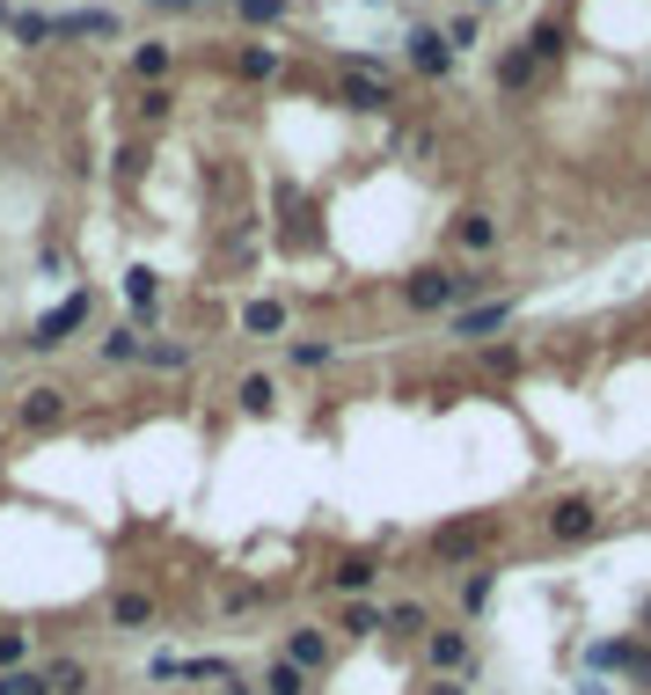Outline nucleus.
<instances>
[{
	"label": "nucleus",
	"instance_id": "nucleus-26",
	"mask_svg": "<svg viewBox=\"0 0 651 695\" xmlns=\"http://www.w3.org/2000/svg\"><path fill=\"white\" fill-rule=\"evenodd\" d=\"M140 359L154 366V374H183V366H191V351H183V345H147Z\"/></svg>",
	"mask_w": 651,
	"mask_h": 695
},
{
	"label": "nucleus",
	"instance_id": "nucleus-22",
	"mask_svg": "<svg viewBox=\"0 0 651 695\" xmlns=\"http://www.w3.org/2000/svg\"><path fill=\"white\" fill-rule=\"evenodd\" d=\"M440 37H447V52H475V44H483V22H475V16H454Z\"/></svg>",
	"mask_w": 651,
	"mask_h": 695
},
{
	"label": "nucleus",
	"instance_id": "nucleus-31",
	"mask_svg": "<svg viewBox=\"0 0 651 695\" xmlns=\"http://www.w3.org/2000/svg\"><path fill=\"white\" fill-rule=\"evenodd\" d=\"M8 30H16L22 44H44V37H52V16H8Z\"/></svg>",
	"mask_w": 651,
	"mask_h": 695
},
{
	"label": "nucleus",
	"instance_id": "nucleus-28",
	"mask_svg": "<svg viewBox=\"0 0 651 695\" xmlns=\"http://www.w3.org/2000/svg\"><path fill=\"white\" fill-rule=\"evenodd\" d=\"M300 688H308V674H300V666H271V674H264V695H300Z\"/></svg>",
	"mask_w": 651,
	"mask_h": 695
},
{
	"label": "nucleus",
	"instance_id": "nucleus-8",
	"mask_svg": "<svg viewBox=\"0 0 651 695\" xmlns=\"http://www.w3.org/2000/svg\"><path fill=\"white\" fill-rule=\"evenodd\" d=\"M403 44H410V67H418V73H447V67H454V52H447L440 30H410Z\"/></svg>",
	"mask_w": 651,
	"mask_h": 695
},
{
	"label": "nucleus",
	"instance_id": "nucleus-6",
	"mask_svg": "<svg viewBox=\"0 0 651 695\" xmlns=\"http://www.w3.org/2000/svg\"><path fill=\"white\" fill-rule=\"evenodd\" d=\"M512 322V300H483V308H454V337H491V330H505Z\"/></svg>",
	"mask_w": 651,
	"mask_h": 695
},
{
	"label": "nucleus",
	"instance_id": "nucleus-32",
	"mask_svg": "<svg viewBox=\"0 0 651 695\" xmlns=\"http://www.w3.org/2000/svg\"><path fill=\"white\" fill-rule=\"evenodd\" d=\"M388 629H403V637H418V629H432V623H424V608H418V600H403V608H388Z\"/></svg>",
	"mask_w": 651,
	"mask_h": 695
},
{
	"label": "nucleus",
	"instance_id": "nucleus-37",
	"mask_svg": "<svg viewBox=\"0 0 651 695\" xmlns=\"http://www.w3.org/2000/svg\"><path fill=\"white\" fill-rule=\"evenodd\" d=\"M424 695H469V681H432Z\"/></svg>",
	"mask_w": 651,
	"mask_h": 695
},
{
	"label": "nucleus",
	"instance_id": "nucleus-18",
	"mask_svg": "<svg viewBox=\"0 0 651 695\" xmlns=\"http://www.w3.org/2000/svg\"><path fill=\"white\" fill-rule=\"evenodd\" d=\"M454 242H461V249H475V257H483V249L498 242V220H491V212H461V220H454Z\"/></svg>",
	"mask_w": 651,
	"mask_h": 695
},
{
	"label": "nucleus",
	"instance_id": "nucleus-7",
	"mask_svg": "<svg viewBox=\"0 0 651 695\" xmlns=\"http://www.w3.org/2000/svg\"><path fill=\"white\" fill-rule=\"evenodd\" d=\"M286 666L322 674V666H330V637H322V629H293V637H286Z\"/></svg>",
	"mask_w": 651,
	"mask_h": 695
},
{
	"label": "nucleus",
	"instance_id": "nucleus-2",
	"mask_svg": "<svg viewBox=\"0 0 651 695\" xmlns=\"http://www.w3.org/2000/svg\"><path fill=\"white\" fill-rule=\"evenodd\" d=\"M403 300H410L418 315H447V308L461 300V286H454V271H440V264H424V271L403 286Z\"/></svg>",
	"mask_w": 651,
	"mask_h": 695
},
{
	"label": "nucleus",
	"instance_id": "nucleus-25",
	"mask_svg": "<svg viewBox=\"0 0 651 695\" xmlns=\"http://www.w3.org/2000/svg\"><path fill=\"white\" fill-rule=\"evenodd\" d=\"M132 73H140V81H161V73H169V44H140V52H132Z\"/></svg>",
	"mask_w": 651,
	"mask_h": 695
},
{
	"label": "nucleus",
	"instance_id": "nucleus-39",
	"mask_svg": "<svg viewBox=\"0 0 651 695\" xmlns=\"http://www.w3.org/2000/svg\"><path fill=\"white\" fill-rule=\"evenodd\" d=\"M579 695H608V688H600V681H585V688H579Z\"/></svg>",
	"mask_w": 651,
	"mask_h": 695
},
{
	"label": "nucleus",
	"instance_id": "nucleus-21",
	"mask_svg": "<svg viewBox=\"0 0 651 695\" xmlns=\"http://www.w3.org/2000/svg\"><path fill=\"white\" fill-rule=\"evenodd\" d=\"M140 351H147V337H140V330H110V337H103V359H110V366H132Z\"/></svg>",
	"mask_w": 651,
	"mask_h": 695
},
{
	"label": "nucleus",
	"instance_id": "nucleus-16",
	"mask_svg": "<svg viewBox=\"0 0 651 695\" xmlns=\"http://www.w3.org/2000/svg\"><path fill=\"white\" fill-rule=\"evenodd\" d=\"M110 623L118 629H147L154 623V600H147V593H110Z\"/></svg>",
	"mask_w": 651,
	"mask_h": 695
},
{
	"label": "nucleus",
	"instance_id": "nucleus-13",
	"mask_svg": "<svg viewBox=\"0 0 651 695\" xmlns=\"http://www.w3.org/2000/svg\"><path fill=\"white\" fill-rule=\"evenodd\" d=\"M337 629H344V637H381V629H388V608H373V600H344Z\"/></svg>",
	"mask_w": 651,
	"mask_h": 695
},
{
	"label": "nucleus",
	"instance_id": "nucleus-34",
	"mask_svg": "<svg viewBox=\"0 0 651 695\" xmlns=\"http://www.w3.org/2000/svg\"><path fill=\"white\" fill-rule=\"evenodd\" d=\"M0 695H52L44 674H0Z\"/></svg>",
	"mask_w": 651,
	"mask_h": 695
},
{
	"label": "nucleus",
	"instance_id": "nucleus-24",
	"mask_svg": "<svg viewBox=\"0 0 651 695\" xmlns=\"http://www.w3.org/2000/svg\"><path fill=\"white\" fill-rule=\"evenodd\" d=\"M528 81H534V59H528V52H505V67H498V88H505V96H520Z\"/></svg>",
	"mask_w": 651,
	"mask_h": 695
},
{
	"label": "nucleus",
	"instance_id": "nucleus-23",
	"mask_svg": "<svg viewBox=\"0 0 651 695\" xmlns=\"http://www.w3.org/2000/svg\"><path fill=\"white\" fill-rule=\"evenodd\" d=\"M30 659V629H0V674H22Z\"/></svg>",
	"mask_w": 651,
	"mask_h": 695
},
{
	"label": "nucleus",
	"instance_id": "nucleus-30",
	"mask_svg": "<svg viewBox=\"0 0 651 695\" xmlns=\"http://www.w3.org/2000/svg\"><path fill=\"white\" fill-rule=\"evenodd\" d=\"M234 16L264 30V22H279V16H286V0H234Z\"/></svg>",
	"mask_w": 651,
	"mask_h": 695
},
{
	"label": "nucleus",
	"instance_id": "nucleus-12",
	"mask_svg": "<svg viewBox=\"0 0 651 695\" xmlns=\"http://www.w3.org/2000/svg\"><path fill=\"white\" fill-rule=\"evenodd\" d=\"M52 37H118V16L81 8V16H52Z\"/></svg>",
	"mask_w": 651,
	"mask_h": 695
},
{
	"label": "nucleus",
	"instance_id": "nucleus-15",
	"mask_svg": "<svg viewBox=\"0 0 651 695\" xmlns=\"http://www.w3.org/2000/svg\"><path fill=\"white\" fill-rule=\"evenodd\" d=\"M234 396H242L249 417H271V410H279V381H271V374H242V388H234Z\"/></svg>",
	"mask_w": 651,
	"mask_h": 695
},
{
	"label": "nucleus",
	"instance_id": "nucleus-9",
	"mask_svg": "<svg viewBox=\"0 0 651 695\" xmlns=\"http://www.w3.org/2000/svg\"><path fill=\"white\" fill-rule=\"evenodd\" d=\"M483 535H491V520H454L432 535V556H469V549H483Z\"/></svg>",
	"mask_w": 651,
	"mask_h": 695
},
{
	"label": "nucleus",
	"instance_id": "nucleus-5",
	"mask_svg": "<svg viewBox=\"0 0 651 695\" xmlns=\"http://www.w3.org/2000/svg\"><path fill=\"white\" fill-rule=\"evenodd\" d=\"M22 425H30V433H52V425H67V388L37 381L30 396H22Z\"/></svg>",
	"mask_w": 651,
	"mask_h": 695
},
{
	"label": "nucleus",
	"instance_id": "nucleus-33",
	"mask_svg": "<svg viewBox=\"0 0 651 695\" xmlns=\"http://www.w3.org/2000/svg\"><path fill=\"white\" fill-rule=\"evenodd\" d=\"M286 359H293V366H330L337 345H300V337H293V345H286Z\"/></svg>",
	"mask_w": 651,
	"mask_h": 695
},
{
	"label": "nucleus",
	"instance_id": "nucleus-36",
	"mask_svg": "<svg viewBox=\"0 0 651 695\" xmlns=\"http://www.w3.org/2000/svg\"><path fill=\"white\" fill-rule=\"evenodd\" d=\"M483 366H491V374H512V366H520V351H512V345H483Z\"/></svg>",
	"mask_w": 651,
	"mask_h": 695
},
{
	"label": "nucleus",
	"instance_id": "nucleus-27",
	"mask_svg": "<svg viewBox=\"0 0 651 695\" xmlns=\"http://www.w3.org/2000/svg\"><path fill=\"white\" fill-rule=\"evenodd\" d=\"M124 294H132V308H154V271H147V264H132V271H124Z\"/></svg>",
	"mask_w": 651,
	"mask_h": 695
},
{
	"label": "nucleus",
	"instance_id": "nucleus-29",
	"mask_svg": "<svg viewBox=\"0 0 651 695\" xmlns=\"http://www.w3.org/2000/svg\"><path fill=\"white\" fill-rule=\"evenodd\" d=\"M242 73H249V81H271V73H279V52H271V44H249V52H242Z\"/></svg>",
	"mask_w": 651,
	"mask_h": 695
},
{
	"label": "nucleus",
	"instance_id": "nucleus-17",
	"mask_svg": "<svg viewBox=\"0 0 651 695\" xmlns=\"http://www.w3.org/2000/svg\"><path fill=\"white\" fill-rule=\"evenodd\" d=\"M491 593H498V572H491V564H475V572L461 578V615H483V608H491Z\"/></svg>",
	"mask_w": 651,
	"mask_h": 695
},
{
	"label": "nucleus",
	"instance_id": "nucleus-14",
	"mask_svg": "<svg viewBox=\"0 0 651 695\" xmlns=\"http://www.w3.org/2000/svg\"><path fill=\"white\" fill-rule=\"evenodd\" d=\"M520 52H528L534 67H549V59L563 52V22H528V37H520Z\"/></svg>",
	"mask_w": 651,
	"mask_h": 695
},
{
	"label": "nucleus",
	"instance_id": "nucleus-3",
	"mask_svg": "<svg viewBox=\"0 0 651 695\" xmlns=\"http://www.w3.org/2000/svg\"><path fill=\"white\" fill-rule=\"evenodd\" d=\"M81 322H89V294H67V300H59V308L30 330V351H59L73 330H81Z\"/></svg>",
	"mask_w": 651,
	"mask_h": 695
},
{
	"label": "nucleus",
	"instance_id": "nucleus-40",
	"mask_svg": "<svg viewBox=\"0 0 651 695\" xmlns=\"http://www.w3.org/2000/svg\"><path fill=\"white\" fill-rule=\"evenodd\" d=\"M475 8H498V0H475Z\"/></svg>",
	"mask_w": 651,
	"mask_h": 695
},
{
	"label": "nucleus",
	"instance_id": "nucleus-35",
	"mask_svg": "<svg viewBox=\"0 0 651 695\" xmlns=\"http://www.w3.org/2000/svg\"><path fill=\"white\" fill-rule=\"evenodd\" d=\"M169 103H177L169 88H147V96H140V118H147V125H161V118H169Z\"/></svg>",
	"mask_w": 651,
	"mask_h": 695
},
{
	"label": "nucleus",
	"instance_id": "nucleus-4",
	"mask_svg": "<svg viewBox=\"0 0 651 695\" xmlns=\"http://www.w3.org/2000/svg\"><path fill=\"white\" fill-rule=\"evenodd\" d=\"M469 652H475L469 629H432V637H424V659L440 666V681H454L461 666H469Z\"/></svg>",
	"mask_w": 651,
	"mask_h": 695
},
{
	"label": "nucleus",
	"instance_id": "nucleus-41",
	"mask_svg": "<svg viewBox=\"0 0 651 695\" xmlns=\"http://www.w3.org/2000/svg\"><path fill=\"white\" fill-rule=\"evenodd\" d=\"M367 8H381V0H367Z\"/></svg>",
	"mask_w": 651,
	"mask_h": 695
},
{
	"label": "nucleus",
	"instance_id": "nucleus-20",
	"mask_svg": "<svg viewBox=\"0 0 651 695\" xmlns=\"http://www.w3.org/2000/svg\"><path fill=\"white\" fill-rule=\"evenodd\" d=\"M44 688H52V695H81V688H89V666H81V659H52V666H44Z\"/></svg>",
	"mask_w": 651,
	"mask_h": 695
},
{
	"label": "nucleus",
	"instance_id": "nucleus-38",
	"mask_svg": "<svg viewBox=\"0 0 651 695\" xmlns=\"http://www.w3.org/2000/svg\"><path fill=\"white\" fill-rule=\"evenodd\" d=\"M154 8H198V0H154Z\"/></svg>",
	"mask_w": 651,
	"mask_h": 695
},
{
	"label": "nucleus",
	"instance_id": "nucleus-11",
	"mask_svg": "<svg viewBox=\"0 0 651 695\" xmlns=\"http://www.w3.org/2000/svg\"><path fill=\"white\" fill-rule=\"evenodd\" d=\"M344 103L352 110H388V73H344Z\"/></svg>",
	"mask_w": 651,
	"mask_h": 695
},
{
	"label": "nucleus",
	"instance_id": "nucleus-19",
	"mask_svg": "<svg viewBox=\"0 0 651 695\" xmlns=\"http://www.w3.org/2000/svg\"><path fill=\"white\" fill-rule=\"evenodd\" d=\"M242 330L249 337H279L286 330V308H279V300H249V308H242Z\"/></svg>",
	"mask_w": 651,
	"mask_h": 695
},
{
	"label": "nucleus",
	"instance_id": "nucleus-1",
	"mask_svg": "<svg viewBox=\"0 0 651 695\" xmlns=\"http://www.w3.org/2000/svg\"><path fill=\"white\" fill-rule=\"evenodd\" d=\"M600 535V513H593V498H557L549 505V542H563V549H579V542H593Z\"/></svg>",
	"mask_w": 651,
	"mask_h": 695
},
{
	"label": "nucleus",
	"instance_id": "nucleus-10",
	"mask_svg": "<svg viewBox=\"0 0 651 695\" xmlns=\"http://www.w3.org/2000/svg\"><path fill=\"white\" fill-rule=\"evenodd\" d=\"M373 578H381V564H373V556H337V572H330V586L337 593H373Z\"/></svg>",
	"mask_w": 651,
	"mask_h": 695
}]
</instances>
